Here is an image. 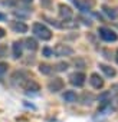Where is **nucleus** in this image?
Segmentation results:
<instances>
[{"instance_id": "28", "label": "nucleus", "mask_w": 118, "mask_h": 122, "mask_svg": "<svg viewBox=\"0 0 118 122\" xmlns=\"http://www.w3.org/2000/svg\"><path fill=\"white\" fill-rule=\"evenodd\" d=\"M22 2H23V3H32L33 0H22Z\"/></svg>"}, {"instance_id": "20", "label": "nucleus", "mask_w": 118, "mask_h": 122, "mask_svg": "<svg viewBox=\"0 0 118 122\" xmlns=\"http://www.w3.org/2000/svg\"><path fill=\"white\" fill-rule=\"evenodd\" d=\"M42 55H43L45 57H52V56H53V49H50L49 46H45V47L42 49Z\"/></svg>"}, {"instance_id": "26", "label": "nucleus", "mask_w": 118, "mask_h": 122, "mask_svg": "<svg viewBox=\"0 0 118 122\" xmlns=\"http://www.w3.org/2000/svg\"><path fill=\"white\" fill-rule=\"evenodd\" d=\"M6 36V32H5V29H2V27H0V39H2V37H5Z\"/></svg>"}, {"instance_id": "16", "label": "nucleus", "mask_w": 118, "mask_h": 122, "mask_svg": "<svg viewBox=\"0 0 118 122\" xmlns=\"http://www.w3.org/2000/svg\"><path fill=\"white\" fill-rule=\"evenodd\" d=\"M78 101H81L84 105H91L92 101H94V95H92V93H88V92H84L82 96H81Z\"/></svg>"}, {"instance_id": "17", "label": "nucleus", "mask_w": 118, "mask_h": 122, "mask_svg": "<svg viewBox=\"0 0 118 122\" xmlns=\"http://www.w3.org/2000/svg\"><path fill=\"white\" fill-rule=\"evenodd\" d=\"M39 72L42 75H50L53 72V66H50L48 63H42V65H39Z\"/></svg>"}, {"instance_id": "13", "label": "nucleus", "mask_w": 118, "mask_h": 122, "mask_svg": "<svg viewBox=\"0 0 118 122\" xmlns=\"http://www.w3.org/2000/svg\"><path fill=\"white\" fill-rule=\"evenodd\" d=\"M62 99H64L65 102H68V103H75V102L79 99V96H78L76 92H74V91H65L64 95H62Z\"/></svg>"}, {"instance_id": "25", "label": "nucleus", "mask_w": 118, "mask_h": 122, "mask_svg": "<svg viewBox=\"0 0 118 122\" xmlns=\"http://www.w3.org/2000/svg\"><path fill=\"white\" fill-rule=\"evenodd\" d=\"M50 3H52V0H40V5H42L43 7H49Z\"/></svg>"}, {"instance_id": "10", "label": "nucleus", "mask_w": 118, "mask_h": 122, "mask_svg": "<svg viewBox=\"0 0 118 122\" xmlns=\"http://www.w3.org/2000/svg\"><path fill=\"white\" fill-rule=\"evenodd\" d=\"M109 92H111V109L117 111L118 109V83L112 85Z\"/></svg>"}, {"instance_id": "21", "label": "nucleus", "mask_w": 118, "mask_h": 122, "mask_svg": "<svg viewBox=\"0 0 118 122\" xmlns=\"http://www.w3.org/2000/svg\"><path fill=\"white\" fill-rule=\"evenodd\" d=\"M7 68H9V65L7 63H5V62H0V78H2L6 72H7Z\"/></svg>"}, {"instance_id": "24", "label": "nucleus", "mask_w": 118, "mask_h": 122, "mask_svg": "<svg viewBox=\"0 0 118 122\" xmlns=\"http://www.w3.org/2000/svg\"><path fill=\"white\" fill-rule=\"evenodd\" d=\"M75 66H78V68H81V69H84V68H85V62H84V59H81V57H78V59L75 60Z\"/></svg>"}, {"instance_id": "7", "label": "nucleus", "mask_w": 118, "mask_h": 122, "mask_svg": "<svg viewBox=\"0 0 118 122\" xmlns=\"http://www.w3.org/2000/svg\"><path fill=\"white\" fill-rule=\"evenodd\" d=\"M27 93H38L39 91H40V86H39V83L38 82H35L33 79H27L25 83H23V86H22Z\"/></svg>"}, {"instance_id": "4", "label": "nucleus", "mask_w": 118, "mask_h": 122, "mask_svg": "<svg viewBox=\"0 0 118 122\" xmlns=\"http://www.w3.org/2000/svg\"><path fill=\"white\" fill-rule=\"evenodd\" d=\"M64 86H65V83H64V81H62L61 78H53V79H50V81L48 82V89H49L52 93H56V92H59V91H62Z\"/></svg>"}, {"instance_id": "29", "label": "nucleus", "mask_w": 118, "mask_h": 122, "mask_svg": "<svg viewBox=\"0 0 118 122\" xmlns=\"http://www.w3.org/2000/svg\"><path fill=\"white\" fill-rule=\"evenodd\" d=\"M115 60H117V63H118V50H117V56H115Z\"/></svg>"}, {"instance_id": "5", "label": "nucleus", "mask_w": 118, "mask_h": 122, "mask_svg": "<svg viewBox=\"0 0 118 122\" xmlns=\"http://www.w3.org/2000/svg\"><path fill=\"white\" fill-rule=\"evenodd\" d=\"M85 79H86V76H85V73H82V72H74V73L69 76V82H71L74 86H76V88L84 86Z\"/></svg>"}, {"instance_id": "1", "label": "nucleus", "mask_w": 118, "mask_h": 122, "mask_svg": "<svg viewBox=\"0 0 118 122\" xmlns=\"http://www.w3.org/2000/svg\"><path fill=\"white\" fill-rule=\"evenodd\" d=\"M32 30H33L35 36L39 37V39H42V40H49V39H52V32H50V29H49L48 26H45L43 23H39V22L35 23L33 27H32Z\"/></svg>"}, {"instance_id": "23", "label": "nucleus", "mask_w": 118, "mask_h": 122, "mask_svg": "<svg viewBox=\"0 0 118 122\" xmlns=\"http://www.w3.org/2000/svg\"><path fill=\"white\" fill-rule=\"evenodd\" d=\"M7 56V46L6 45H0V59Z\"/></svg>"}, {"instance_id": "27", "label": "nucleus", "mask_w": 118, "mask_h": 122, "mask_svg": "<svg viewBox=\"0 0 118 122\" xmlns=\"http://www.w3.org/2000/svg\"><path fill=\"white\" fill-rule=\"evenodd\" d=\"M6 19H7V16H6V15H3V13H0V20L3 22V20H6Z\"/></svg>"}, {"instance_id": "19", "label": "nucleus", "mask_w": 118, "mask_h": 122, "mask_svg": "<svg viewBox=\"0 0 118 122\" xmlns=\"http://www.w3.org/2000/svg\"><path fill=\"white\" fill-rule=\"evenodd\" d=\"M53 69H55V71H58V72H64V71H66V69H68V63H66V62H61V63H56Z\"/></svg>"}, {"instance_id": "6", "label": "nucleus", "mask_w": 118, "mask_h": 122, "mask_svg": "<svg viewBox=\"0 0 118 122\" xmlns=\"http://www.w3.org/2000/svg\"><path fill=\"white\" fill-rule=\"evenodd\" d=\"M53 53L56 55V56H71L72 53H74V49L71 47V46H68V45H56V47L53 49Z\"/></svg>"}, {"instance_id": "2", "label": "nucleus", "mask_w": 118, "mask_h": 122, "mask_svg": "<svg viewBox=\"0 0 118 122\" xmlns=\"http://www.w3.org/2000/svg\"><path fill=\"white\" fill-rule=\"evenodd\" d=\"M98 35L105 42H117L118 40V35L109 27H99L98 29Z\"/></svg>"}, {"instance_id": "18", "label": "nucleus", "mask_w": 118, "mask_h": 122, "mask_svg": "<svg viewBox=\"0 0 118 122\" xmlns=\"http://www.w3.org/2000/svg\"><path fill=\"white\" fill-rule=\"evenodd\" d=\"M25 46L29 49V50H36L38 49V42L33 39V37H27L25 40Z\"/></svg>"}, {"instance_id": "9", "label": "nucleus", "mask_w": 118, "mask_h": 122, "mask_svg": "<svg viewBox=\"0 0 118 122\" xmlns=\"http://www.w3.org/2000/svg\"><path fill=\"white\" fill-rule=\"evenodd\" d=\"M89 83L95 89H102L104 88V79H102V76H99V73H92L89 76Z\"/></svg>"}, {"instance_id": "11", "label": "nucleus", "mask_w": 118, "mask_h": 122, "mask_svg": "<svg viewBox=\"0 0 118 122\" xmlns=\"http://www.w3.org/2000/svg\"><path fill=\"white\" fill-rule=\"evenodd\" d=\"M59 16H61V19H64V20L66 22V20H71V19H72L74 12L71 10V7H69V6L61 5V6H59Z\"/></svg>"}, {"instance_id": "12", "label": "nucleus", "mask_w": 118, "mask_h": 122, "mask_svg": "<svg viewBox=\"0 0 118 122\" xmlns=\"http://www.w3.org/2000/svg\"><path fill=\"white\" fill-rule=\"evenodd\" d=\"M10 27H12V30L16 32V33H26V32H27L26 23H23V22H20V20L12 22V23H10Z\"/></svg>"}, {"instance_id": "8", "label": "nucleus", "mask_w": 118, "mask_h": 122, "mask_svg": "<svg viewBox=\"0 0 118 122\" xmlns=\"http://www.w3.org/2000/svg\"><path fill=\"white\" fill-rule=\"evenodd\" d=\"M74 3H75V6L78 7V10H81V12H89L91 10V7L94 6V0H91V2L88 3V0H74Z\"/></svg>"}, {"instance_id": "3", "label": "nucleus", "mask_w": 118, "mask_h": 122, "mask_svg": "<svg viewBox=\"0 0 118 122\" xmlns=\"http://www.w3.org/2000/svg\"><path fill=\"white\" fill-rule=\"evenodd\" d=\"M27 79H29V76H27V73L25 71H16V72H13V75L10 78V81H12V83L15 86H23V83Z\"/></svg>"}, {"instance_id": "14", "label": "nucleus", "mask_w": 118, "mask_h": 122, "mask_svg": "<svg viewBox=\"0 0 118 122\" xmlns=\"http://www.w3.org/2000/svg\"><path fill=\"white\" fill-rule=\"evenodd\" d=\"M22 55H23V43L16 40L13 43V57L19 59V57H22Z\"/></svg>"}, {"instance_id": "15", "label": "nucleus", "mask_w": 118, "mask_h": 122, "mask_svg": "<svg viewBox=\"0 0 118 122\" xmlns=\"http://www.w3.org/2000/svg\"><path fill=\"white\" fill-rule=\"evenodd\" d=\"M99 69H101L102 73H104L105 76H108V78H114V76L117 75L115 69L111 68V66H108V65H105V63H99Z\"/></svg>"}, {"instance_id": "22", "label": "nucleus", "mask_w": 118, "mask_h": 122, "mask_svg": "<svg viewBox=\"0 0 118 122\" xmlns=\"http://www.w3.org/2000/svg\"><path fill=\"white\" fill-rule=\"evenodd\" d=\"M104 12L111 17V19H115L117 17V15H115V12L112 10V9H109V7H107V6H104Z\"/></svg>"}]
</instances>
